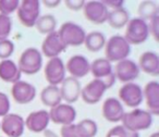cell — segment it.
<instances>
[{
  "instance_id": "cell-16",
  "label": "cell",
  "mask_w": 159,
  "mask_h": 137,
  "mask_svg": "<svg viewBox=\"0 0 159 137\" xmlns=\"http://www.w3.org/2000/svg\"><path fill=\"white\" fill-rule=\"evenodd\" d=\"M61 86L59 87L60 89V95H61V99L66 101V104H72L79 100L81 97V83L79 80L69 76L63 80L61 83Z\"/></svg>"
},
{
  "instance_id": "cell-41",
  "label": "cell",
  "mask_w": 159,
  "mask_h": 137,
  "mask_svg": "<svg viewBox=\"0 0 159 137\" xmlns=\"http://www.w3.org/2000/svg\"><path fill=\"white\" fill-rule=\"evenodd\" d=\"M149 137H159V133H158V132H155V133H152V134L150 135Z\"/></svg>"
},
{
  "instance_id": "cell-14",
  "label": "cell",
  "mask_w": 159,
  "mask_h": 137,
  "mask_svg": "<svg viewBox=\"0 0 159 137\" xmlns=\"http://www.w3.org/2000/svg\"><path fill=\"white\" fill-rule=\"evenodd\" d=\"M84 15L89 22L94 24H102L107 22L109 9L102 1H87L83 7Z\"/></svg>"
},
{
  "instance_id": "cell-22",
  "label": "cell",
  "mask_w": 159,
  "mask_h": 137,
  "mask_svg": "<svg viewBox=\"0 0 159 137\" xmlns=\"http://www.w3.org/2000/svg\"><path fill=\"white\" fill-rule=\"evenodd\" d=\"M139 71L150 76L159 75V55L155 51H145L139 58Z\"/></svg>"
},
{
  "instance_id": "cell-1",
  "label": "cell",
  "mask_w": 159,
  "mask_h": 137,
  "mask_svg": "<svg viewBox=\"0 0 159 137\" xmlns=\"http://www.w3.org/2000/svg\"><path fill=\"white\" fill-rule=\"evenodd\" d=\"M131 53V45L126 42L124 36L112 35L105 45V59L109 62H119L121 60L128 59Z\"/></svg>"
},
{
  "instance_id": "cell-34",
  "label": "cell",
  "mask_w": 159,
  "mask_h": 137,
  "mask_svg": "<svg viewBox=\"0 0 159 137\" xmlns=\"http://www.w3.org/2000/svg\"><path fill=\"white\" fill-rule=\"evenodd\" d=\"M11 104H10V99L5 93L0 91V117H5L9 113Z\"/></svg>"
},
{
  "instance_id": "cell-31",
  "label": "cell",
  "mask_w": 159,
  "mask_h": 137,
  "mask_svg": "<svg viewBox=\"0 0 159 137\" xmlns=\"http://www.w3.org/2000/svg\"><path fill=\"white\" fill-rule=\"evenodd\" d=\"M106 137H139V134L137 132L129 130L123 125H116L109 130Z\"/></svg>"
},
{
  "instance_id": "cell-6",
  "label": "cell",
  "mask_w": 159,
  "mask_h": 137,
  "mask_svg": "<svg viewBox=\"0 0 159 137\" xmlns=\"http://www.w3.org/2000/svg\"><path fill=\"white\" fill-rule=\"evenodd\" d=\"M18 19L24 26H35L40 16V2L37 0H23L16 10Z\"/></svg>"
},
{
  "instance_id": "cell-12",
  "label": "cell",
  "mask_w": 159,
  "mask_h": 137,
  "mask_svg": "<svg viewBox=\"0 0 159 137\" xmlns=\"http://www.w3.org/2000/svg\"><path fill=\"white\" fill-rule=\"evenodd\" d=\"M24 119L16 113H8L0 122V128L8 137H21L24 133Z\"/></svg>"
},
{
  "instance_id": "cell-17",
  "label": "cell",
  "mask_w": 159,
  "mask_h": 137,
  "mask_svg": "<svg viewBox=\"0 0 159 137\" xmlns=\"http://www.w3.org/2000/svg\"><path fill=\"white\" fill-rule=\"evenodd\" d=\"M11 95L14 101L20 104H26L36 97V88L25 81H19L12 85Z\"/></svg>"
},
{
  "instance_id": "cell-19",
  "label": "cell",
  "mask_w": 159,
  "mask_h": 137,
  "mask_svg": "<svg viewBox=\"0 0 159 137\" xmlns=\"http://www.w3.org/2000/svg\"><path fill=\"white\" fill-rule=\"evenodd\" d=\"M124 113V107L116 97H109L102 104V115L109 122L118 123L121 122Z\"/></svg>"
},
{
  "instance_id": "cell-40",
  "label": "cell",
  "mask_w": 159,
  "mask_h": 137,
  "mask_svg": "<svg viewBox=\"0 0 159 137\" xmlns=\"http://www.w3.org/2000/svg\"><path fill=\"white\" fill-rule=\"evenodd\" d=\"M43 133H44V137H59L57 134H56V133H53L52 130H48V128H47V130H45Z\"/></svg>"
},
{
  "instance_id": "cell-25",
  "label": "cell",
  "mask_w": 159,
  "mask_h": 137,
  "mask_svg": "<svg viewBox=\"0 0 159 137\" xmlns=\"http://www.w3.org/2000/svg\"><path fill=\"white\" fill-rule=\"evenodd\" d=\"M40 100L44 106L49 107L50 109L61 104L62 99L61 95H60L59 86L48 85L45 88H43L42 93H40Z\"/></svg>"
},
{
  "instance_id": "cell-10",
  "label": "cell",
  "mask_w": 159,
  "mask_h": 137,
  "mask_svg": "<svg viewBox=\"0 0 159 137\" xmlns=\"http://www.w3.org/2000/svg\"><path fill=\"white\" fill-rule=\"evenodd\" d=\"M66 65L61 58L56 57L49 59L45 66V77L49 85L58 86L66 78Z\"/></svg>"
},
{
  "instance_id": "cell-5",
  "label": "cell",
  "mask_w": 159,
  "mask_h": 137,
  "mask_svg": "<svg viewBox=\"0 0 159 137\" xmlns=\"http://www.w3.org/2000/svg\"><path fill=\"white\" fill-rule=\"evenodd\" d=\"M149 36L147 22L139 18L130 19L126 24L124 38L130 45H139L146 42Z\"/></svg>"
},
{
  "instance_id": "cell-38",
  "label": "cell",
  "mask_w": 159,
  "mask_h": 137,
  "mask_svg": "<svg viewBox=\"0 0 159 137\" xmlns=\"http://www.w3.org/2000/svg\"><path fill=\"white\" fill-rule=\"evenodd\" d=\"M102 3H104L108 9H111V10L124 7L123 0H105V1H102Z\"/></svg>"
},
{
  "instance_id": "cell-21",
  "label": "cell",
  "mask_w": 159,
  "mask_h": 137,
  "mask_svg": "<svg viewBox=\"0 0 159 137\" xmlns=\"http://www.w3.org/2000/svg\"><path fill=\"white\" fill-rule=\"evenodd\" d=\"M50 122L49 113L46 110H38L31 112L24 120V124L31 132L42 133L47 130L48 124Z\"/></svg>"
},
{
  "instance_id": "cell-35",
  "label": "cell",
  "mask_w": 159,
  "mask_h": 137,
  "mask_svg": "<svg viewBox=\"0 0 159 137\" xmlns=\"http://www.w3.org/2000/svg\"><path fill=\"white\" fill-rule=\"evenodd\" d=\"M147 25H148L149 34H152V36L155 38V40H158L159 39V14L155 16V18H152L149 21V23H147Z\"/></svg>"
},
{
  "instance_id": "cell-23",
  "label": "cell",
  "mask_w": 159,
  "mask_h": 137,
  "mask_svg": "<svg viewBox=\"0 0 159 137\" xmlns=\"http://www.w3.org/2000/svg\"><path fill=\"white\" fill-rule=\"evenodd\" d=\"M21 75L18 64L11 59L1 60L0 62V80L6 83H14L21 81Z\"/></svg>"
},
{
  "instance_id": "cell-9",
  "label": "cell",
  "mask_w": 159,
  "mask_h": 137,
  "mask_svg": "<svg viewBox=\"0 0 159 137\" xmlns=\"http://www.w3.org/2000/svg\"><path fill=\"white\" fill-rule=\"evenodd\" d=\"M139 72L141 71H139L137 63L130 59H124L117 62L115 68H113L116 80L123 83V84L131 83L134 80H136L139 75Z\"/></svg>"
},
{
  "instance_id": "cell-26",
  "label": "cell",
  "mask_w": 159,
  "mask_h": 137,
  "mask_svg": "<svg viewBox=\"0 0 159 137\" xmlns=\"http://www.w3.org/2000/svg\"><path fill=\"white\" fill-rule=\"evenodd\" d=\"M84 45L87 50L91 51V52H98L106 45V37L99 31L91 32L85 36Z\"/></svg>"
},
{
  "instance_id": "cell-15",
  "label": "cell",
  "mask_w": 159,
  "mask_h": 137,
  "mask_svg": "<svg viewBox=\"0 0 159 137\" xmlns=\"http://www.w3.org/2000/svg\"><path fill=\"white\" fill-rule=\"evenodd\" d=\"M66 71L70 73V76L76 78H82L86 76L91 71V62L86 57L82 55H74L66 61Z\"/></svg>"
},
{
  "instance_id": "cell-36",
  "label": "cell",
  "mask_w": 159,
  "mask_h": 137,
  "mask_svg": "<svg viewBox=\"0 0 159 137\" xmlns=\"http://www.w3.org/2000/svg\"><path fill=\"white\" fill-rule=\"evenodd\" d=\"M60 135L61 137H77L76 130H75V124H69V125H63L60 130Z\"/></svg>"
},
{
  "instance_id": "cell-4",
  "label": "cell",
  "mask_w": 159,
  "mask_h": 137,
  "mask_svg": "<svg viewBox=\"0 0 159 137\" xmlns=\"http://www.w3.org/2000/svg\"><path fill=\"white\" fill-rule=\"evenodd\" d=\"M61 42L66 47H79L84 44L86 33L81 25L74 22H66L57 31Z\"/></svg>"
},
{
  "instance_id": "cell-20",
  "label": "cell",
  "mask_w": 159,
  "mask_h": 137,
  "mask_svg": "<svg viewBox=\"0 0 159 137\" xmlns=\"http://www.w3.org/2000/svg\"><path fill=\"white\" fill-rule=\"evenodd\" d=\"M143 97L146 101L148 112L152 115L159 114V83L150 81L143 88Z\"/></svg>"
},
{
  "instance_id": "cell-27",
  "label": "cell",
  "mask_w": 159,
  "mask_h": 137,
  "mask_svg": "<svg viewBox=\"0 0 159 137\" xmlns=\"http://www.w3.org/2000/svg\"><path fill=\"white\" fill-rule=\"evenodd\" d=\"M137 13H139V18L144 21H150L152 18L159 14V7L157 2L155 1H150V0H145L142 1L139 5L137 8Z\"/></svg>"
},
{
  "instance_id": "cell-11",
  "label": "cell",
  "mask_w": 159,
  "mask_h": 137,
  "mask_svg": "<svg viewBox=\"0 0 159 137\" xmlns=\"http://www.w3.org/2000/svg\"><path fill=\"white\" fill-rule=\"evenodd\" d=\"M49 119L55 124L60 125H69L73 124L76 119V110L72 104H59L58 106L51 108L48 111Z\"/></svg>"
},
{
  "instance_id": "cell-39",
  "label": "cell",
  "mask_w": 159,
  "mask_h": 137,
  "mask_svg": "<svg viewBox=\"0 0 159 137\" xmlns=\"http://www.w3.org/2000/svg\"><path fill=\"white\" fill-rule=\"evenodd\" d=\"M43 3H44L45 7H47V8H56L61 3V1H60V0H45Z\"/></svg>"
},
{
  "instance_id": "cell-28",
  "label": "cell",
  "mask_w": 159,
  "mask_h": 137,
  "mask_svg": "<svg viewBox=\"0 0 159 137\" xmlns=\"http://www.w3.org/2000/svg\"><path fill=\"white\" fill-rule=\"evenodd\" d=\"M77 137H95L98 132V126L94 120L84 119L75 124Z\"/></svg>"
},
{
  "instance_id": "cell-13",
  "label": "cell",
  "mask_w": 159,
  "mask_h": 137,
  "mask_svg": "<svg viewBox=\"0 0 159 137\" xmlns=\"http://www.w3.org/2000/svg\"><path fill=\"white\" fill-rule=\"evenodd\" d=\"M106 91H108L107 85L102 81L94 78L81 89V97H82L83 101L86 104H95L98 101H100Z\"/></svg>"
},
{
  "instance_id": "cell-30",
  "label": "cell",
  "mask_w": 159,
  "mask_h": 137,
  "mask_svg": "<svg viewBox=\"0 0 159 137\" xmlns=\"http://www.w3.org/2000/svg\"><path fill=\"white\" fill-rule=\"evenodd\" d=\"M12 19L10 16L0 14V40L8 39L12 32Z\"/></svg>"
},
{
  "instance_id": "cell-18",
  "label": "cell",
  "mask_w": 159,
  "mask_h": 137,
  "mask_svg": "<svg viewBox=\"0 0 159 137\" xmlns=\"http://www.w3.org/2000/svg\"><path fill=\"white\" fill-rule=\"evenodd\" d=\"M66 46L61 42L57 31L46 35L42 44V55H46L47 58H56L61 52L66 51Z\"/></svg>"
},
{
  "instance_id": "cell-7",
  "label": "cell",
  "mask_w": 159,
  "mask_h": 137,
  "mask_svg": "<svg viewBox=\"0 0 159 137\" xmlns=\"http://www.w3.org/2000/svg\"><path fill=\"white\" fill-rule=\"evenodd\" d=\"M92 75L95 80H100L107 85L108 89L113 86L116 83V76L113 73V68L111 63L105 58H98L91 62V71Z\"/></svg>"
},
{
  "instance_id": "cell-32",
  "label": "cell",
  "mask_w": 159,
  "mask_h": 137,
  "mask_svg": "<svg viewBox=\"0 0 159 137\" xmlns=\"http://www.w3.org/2000/svg\"><path fill=\"white\" fill-rule=\"evenodd\" d=\"M19 6V0H0V14L9 16L18 10Z\"/></svg>"
},
{
  "instance_id": "cell-24",
  "label": "cell",
  "mask_w": 159,
  "mask_h": 137,
  "mask_svg": "<svg viewBox=\"0 0 159 137\" xmlns=\"http://www.w3.org/2000/svg\"><path fill=\"white\" fill-rule=\"evenodd\" d=\"M129 21H130V13L124 7L109 10L107 22L112 29H122V27L126 26Z\"/></svg>"
},
{
  "instance_id": "cell-29",
  "label": "cell",
  "mask_w": 159,
  "mask_h": 137,
  "mask_svg": "<svg viewBox=\"0 0 159 137\" xmlns=\"http://www.w3.org/2000/svg\"><path fill=\"white\" fill-rule=\"evenodd\" d=\"M35 27L40 34H48L56 32L57 27V20L52 14H45L38 18V20L35 23Z\"/></svg>"
},
{
  "instance_id": "cell-2",
  "label": "cell",
  "mask_w": 159,
  "mask_h": 137,
  "mask_svg": "<svg viewBox=\"0 0 159 137\" xmlns=\"http://www.w3.org/2000/svg\"><path fill=\"white\" fill-rule=\"evenodd\" d=\"M152 115L144 109L135 108L133 110L125 112L121 122L125 128L132 132H137L148 130L152 125Z\"/></svg>"
},
{
  "instance_id": "cell-8",
  "label": "cell",
  "mask_w": 159,
  "mask_h": 137,
  "mask_svg": "<svg viewBox=\"0 0 159 137\" xmlns=\"http://www.w3.org/2000/svg\"><path fill=\"white\" fill-rule=\"evenodd\" d=\"M119 100L130 108H137L143 102V88L134 82L125 83L119 89Z\"/></svg>"
},
{
  "instance_id": "cell-33",
  "label": "cell",
  "mask_w": 159,
  "mask_h": 137,
  "mask_svg": "<svg viewBox=\"0 0 159 137\" xmlns=\"http://www.w3.org/2000/svg\"><path fill=\"white\" fill-rule=\"evenodd\" d=\"M14 42L10 39L0 40V59L7 60L14 52Z\"/></svg>"
},
{
  "instance_id": "cell-3",
  "label": "cell",
  "mask_w": 159,
  "mask_h": 137,
  "mask_svg": "<svg viewBox=\"0 0 159 137\" xmlns=\"http://www.w3.org/2000/svg\"><path fill=\"white\" fill-rule=\"evenodd\" d=\"M18 68L21 73L33 75L40 71L43 66V55L37 48H26L19 58Z\"/></svg>"
},
{
  "instance_id": "cell-37",
  "label": "cell",
  "mask_w": 159,
  "mask_h": 137,
  "mask_svg": "<svg viewBox=\"0 0 159 137\" xmlns=\"http://www.w3.org/2000/svg\"><path fill=\"white\" fill-rule=\"evenodd\" d=\"M85 1L83 0H66L64 5L66 6V8H69L72 11H79V10L83 9L84 7Z\"/></svg>"
}]
</instances>
